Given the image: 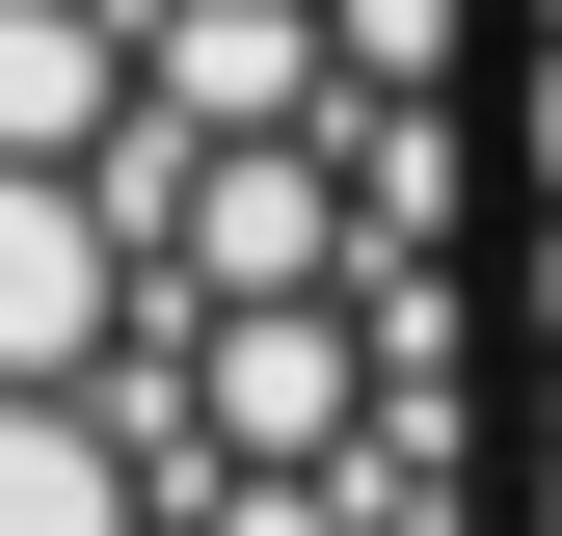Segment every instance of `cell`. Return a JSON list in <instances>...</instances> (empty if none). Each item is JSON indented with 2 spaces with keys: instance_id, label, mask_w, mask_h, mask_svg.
I'll use <instances>...</instances> for the list:
<instances>
[{
  "instance_id": "obj_1",
  "label": "cell",
  "mask_w": 562,
  "mask_h": 536,
  "mask_svg": "<svg viewBox=\"0 0 562 536\" xmlns=\"http://www.w3.org/2000/svg\"><path fill=\"white\" fill-rule=\"evenodd\" d=\"M509 536H562V0H509Z\"/></svg>"
}]
</instances>
